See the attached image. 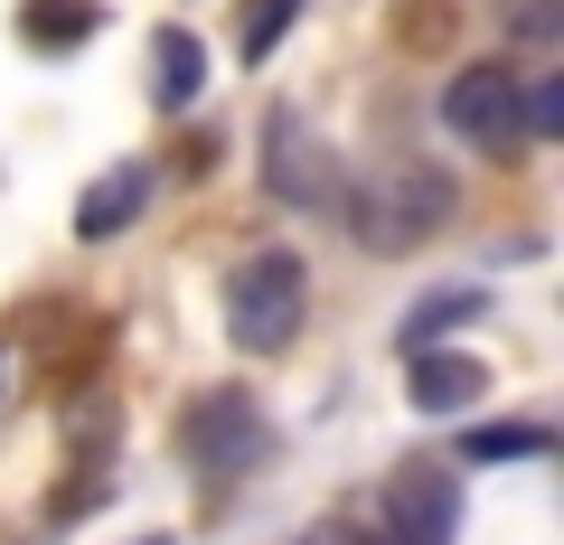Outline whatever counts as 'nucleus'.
<instances>
[{
	"label": "nucleus",
	"mask_w": 564,
	"mask_h": 545,
	"mask_svg": "<svg viewBox=\"0 0 564 545\" xmlns=\"http://www.w3.org/2000/svg\"><path fill=\"white\" fill-rule=\"evenodd\" d=\"M348 226H358L367 254H414L433 226H452V207H462V188H452V170L414 161V170H377L367 188H348Z\"/></svg>",
	"instance_id": "1"
},
{
	"label": "nucleus",
	"mask_w": 564,
	"mask_h": 545,
	"mask_svg": "<svg viewBox=\"0 0 564 545\" xmlns=\"http://www.w3.org/2000/svg\"><path fill=\"white\" fill-rule=\"evenodd\" d=\"M302 320H311V283H302L292 254H245L226 273V339L245 358H282V348L302 339Z\"/></svg>",
	"instance_id": "2"
},
{
	"label": "nucleus",
	"mask_w": 564,
	"mask_h": 545,
	"mask_svg": "<svg viewBox=\"0 0 564 545\" xmlns=\"http://www.w3.org/2000/svg\"><path fill=\"white\" fill-rule=\"evenodd\" d=\"M180 451H188V470H207V480H245V470L263 461V414H254V395H236V385L188 395Z\"/></svg>",
	"instance_id": "3"
},
{
	"label": "nucleus",
	"mask_w": 564,
	"mask_h": 545,
	"mask_svg": "<svg viewBox=\"0 0 564 545\" xmlns=\"http://www.w3.org/2000/svg\"><path fill=\"white\" fill-rule=\"evenodd\" d=\"M386 536L395 545H452L462 536V480H452V461H404L395 480H386Z\"/></svg>",
	"instance_id": "4"
},
{
	"label": "nucleus",
	"mask_w": 564,
	"mask_h": 545,
	"mask_svg": "<svg viewBox=\"0 0 564 545\" xmlns=\"http://www.w3.org/2000/svg\"><path fill=\"white\" fill-rule=\"evenodd\" d=\"M443 122L462 132L470 151L527 142V132H518V76H508V66H462V76H452V95H443Z\"/></svg>",
	"instance_id": "5"
},
{
	"label": "nucleus",
	"mask_w": 564,
	"mask_h": 545,
	"mask_svg": "<svg viewBox=\"0 0 564 545\" xmlns=\"http://www.w3.org/2000/svg\"><path fill=\"white\" fill-rule=\"evenodd\" d=\"M329 151L311 142V122L292 113V103H282L273 122H263V188H273V198H292V207H329Z\"/></svg>",
	"instance_id": "6"
},
{
	"label": "nucleus",
	"mask_w": 564,
	"mask_h": 545,
	"mask_svg": "<svg viewBox=\"0 0 564 545\" xmlns=\"http://www.w3.org/2000/svg\"><path fill=\"white\" fill-rule=\"evenodd\" d=\"M404 395H414V414H470L489 395V367L462 358V348H414L404 358Z\"/></svg>",
	"instance_id": "7"
},
{
	"label": "nucleus",
	"mask_w": 564,
	"mask_h": 545,
	"mask_svg": "<svg viewBox=\"0 0 564 545\" xmlns=\"http://www.w3.org/2000/svg\"><path fill=\"white\" fill-rule=\"evenodd\" d=\"M151 207V161H113L95 188L76 198V244H104V236H122V226Z\"/></svg>",
	"instance_id": "8"
},
{
	"label": "nucleus",
	"mask_w": 564,
	"mask_h": 545,
	"mask_svg": "<svg viewBox=\"0 0 564 545\" xmlns=\"http://www.w3.org/2000/svg\"><path fill=\"white\" fill-rule=\"evenodd\" d=\"M198 95H207V47L188 39V29H161V39H151V103H161V113H188Z\"/></svg>",
	"instance_id": "9"
},
{
	"label": "nucleus",
	"mask_w": 564,
	"mask_h": 545,
	"mask_svg": "<svg viewBox=\"0 0 564 545\" xmlns=\"http://www.w3.org/2000/svg\"><path fill=\"white\" fill-rule=\"evenodd\" d=\"M480 310H489V292H423V302L414 310H404V329H395V348H404V358H414V348H443L452 339V329H462V320H480Z\"/></svg>",
	"instance_id": "10"
},
{
	"label": "nucleus",
	"mask_w": 564,
	"mask_h": 545,
	"mask_svg": "<svg viewBox=\"0 0 564 545\" xmlns=\"http://www.w3.org/2000/svg\"><path fill=\"white\" fill-rule=\"evenodd\" d=\"M95 0H20V39L29 47H47V57H66V47H85L95 39Z\"/></svg>",
	"instance_id": "11"
},
{
	"label": "nucleus",
	"mask_w": 564,
	"mask_h": 545,
	"mask_svg": "<svg viewBox=\"0 0 564 545\" xmlns=\"http://www.w3.org/2000/svg\"><path fill=\"white\" fill-rule=\"evenodd\" d=\"M113 443H122V404L113 395H76V404H66V461H76V470L113 461Z\"/></svg>",
	"instance_id": "12"
},
{
	"label": "nucleus",
	"mask_w": 564,
	"mask_h": 545,
	"mask_svg": "<svg viewBox=\"0 0 564 545\" xmlns=\"http://www.w3.org/2000/svg\"><path fill=\"white\" fill-rule=\"evenodd\" d=\"M462 39V0H395V47L404 57H443Z\"/></svg>",
	"instance_id": "13"
},
{
	"label": "nucleus",
	"mask_w": 564,
	"mask_h": 545,
	"mask_svg": "<svg viewBox=\"0 0 564 545\" xmlns=\"http://www.w3.org/2000/svg\"><path fill=\"white\" fill-rule=\"evenodd\" d=\"M555 433L545 424H470L462 433V461H545Z\"/></svg>",
	"instance_id": "14"
},
{
	"label": "nucleus",
	"mask_w": 564,
	"mask_h": 545,
	"mask_svg": "<svg viewBox=\"0 0 564 545\" xmlns=\"http://www.w3.org/2000/svg\"><path fill=\"white\" fill-rule=\"evenodd\" d=\"M292 20H302V0H245V29H236V57L263 66L282 39H292Z\"/></svg>",
	"instance_id": "15"
},
{
	"label": "nucleus",
	"mask_w": 564,
	"mask_h": 545,
	"mask_svg": "<svg viewBox=\"0 0 564 545\" xmlns=\"http://www.w3.org/2000/svg\"><path fill=\"white\" fill-rule=\"evenodd\" d=\"M499 20H508V39H527V47H545L564 29V0H499Z\"/></svg>",
	"instance_id": "16"
},
{
	"label": "nucleus",
	"mask_w": 564,
	"mask_h": 545,
	"mask_svg": "<svg viewBox=\"0 0 564 545\" xmlns=\"http://www.w3.org/2000/svg\"><path fill=\"white\" fill-rule=\"evenodd\" d=\"M339 545H395V536H339Z\"/></svg>",
	"instance_id": "17"
},
{
	"label": "nucleus",
	"mask_w": 564,
	"mask_h": 545,
	"mask_svg": "<svg viewBox=\"0 0 564 545\" xmlns=\"http://www.w3.org/2000/svg\"><path fill=\"white\" fill-rule=\"evenodd\" d=\"M302 545H339V536H302Z\"/></svg>",
	"instance_id": "18"
}]
</instances>
